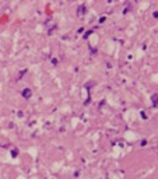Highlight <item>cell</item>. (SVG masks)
<instances>
[{"label": "cell", "instance_id": "cell-3", "mask_svg": "<svg viewBox=\"0 0 158 179\" xmlns=\"http://www.w3.org/2000/svg\"><path fill=\"white\" fill-rule=\"evenodd\" d=\"M157 98H158V94L154 93L151 95V105H152V108H157Z\"/></svg>", "mask_w": 158, "mask_h": 179}, {"label": "cell", "instance_id": "cell-5", "mask_svg": "<svg viewBox=\"0 0 158 179\" xmlns=\"http://www.w3.org/2000/svg\"><path fill=\"white\" fill-rule=\"evenodd\" d=\"M140 115H141V118H143V119H147V115H145V113H144V111H143V112L140 113Z\"/></svg>", "mask_w": 158, "mask_h": 179}, {"label": "cell", "instance_id": "cell-1", "mask_svg": "<svg viewBox=\"0 0 158 179\" xmlns=\"http://www.w3.org/2000/svg\"><path fill=\"white\" fill-rule=\"evenodd\" d=\"M21 95H23V98L28 100V98H31V95H32V91H31L30 88H23L21 90Z\"/></svg>", "mask_w": 158, "mask_h": 179}, {"label": "cell", "instance_id": "cell-2", "mask_svg": "<svg viewBox=\"0 0 158 179\" xmlns=\"http://www.w3.org/2000/svg\"><path fill=\"white\" fill-rule=\"evenodd\" d=\"M77 10H79V13H77V14H79L80 17H83V16H84V14L87 13V9H86V6H84V4H81V6H79V9H77Z\"/></svg>", "mask_w": 158, "mask_h": 179}, {"label": "cell", "instance_id": "cell-6", "mask_svg": "<svg viewBox=\"0 0 158 179\" xmlns=\"http://www.w3.org/2000/svg\"><path fill=\"white\" fill-rule=\"evenodd\" d=\"M152 17H154V18H157V17H158V13H157V11H154V13H152Z\"/></svg>", "mask_w": 158, "mask_h": 179}, {"label": "cell", "instance_id": "cell-4", "mask_svg": "<svg viewBox=\"0 0 158 179\" xmlns=\"http://www.w3.org/2000/svg\"><path fill=\"white\" fill-rule=\"evenodd\" d=\"M17 155H18V150H17V148L11 150V157H13V158H16Z\"/></svg>", "mask_w": 158, "mask_h": 179}]
</instances>
